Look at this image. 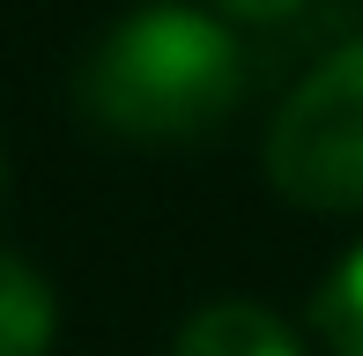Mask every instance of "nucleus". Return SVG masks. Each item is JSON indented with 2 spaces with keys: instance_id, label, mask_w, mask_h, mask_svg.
Here are the masks:
<instances>
[{
  "instance_id": "obj_3",
  "label": "nucleus",
  "mask_w": 363,
  "mask_h": 356,
  "mask_svg": "<svg viewBox=\"0 0 363 356\" xmlns=\"http://www.w3.org/2000/svg\"><path fill=\"white\" fill-rule=\"evenodd\" d=\"M171 356H304L296 334L267 304H245V297H223V304H201V312L178 327Z\"/></svg>"
},
{
  "instance_id": "obj_5",
  "label": "nucleus",
  "mask_w": 363,
  "mask_h": 356,
  "mask_svg": "<svg viewBox=\"0 0 363 356\" xmlns=\"http://www.w3.org/2000/svg\"><path fill=\"white\" fill-rule=\"evenodd\" d=\"M311 312H319V334L334 342V356H363V245L326 274Z\"/></svg>"
},
{
  "instance_id": "obj_2",
  "label": "nucleus",
  "mask_w": 363,
  "mask_h": 356,
  "mask_svg": "<svg viewBox=\"0 0 363 356\" xmlns=\"http://www.w3.org/2000/svg\"><path fill=\"white\" fill-rule=\"evenodd\" d=\"M267 178L296 208H363V38L289 89L267 126Z\"/></svg>"
},
{
  "instance_id": "obj_1",
  "label": "nucleus",
  "mask_w": 363,
  "mask_h": 356,
  "mask_svg": "<svg viewBox=\"0 0 363 356\" xmlns=\"http://www.w3.org/2000/svg\"><path fill=\"white\" fill-rule=\"evenodd\" d=\"M82 111L134 141H178L216 126L245 89V60L223 15L186 0H148L119 15L82 60Z\"/></svg>"
},
{
  "instance_id": "obj_4",
  "label": "nucleus",
  "mask_w": 363,
  "mask_h": 356,
  "mask_svg": "<svg viewBox=\"0 0 363 356\" xmlns=\"http://www.w3.org/2000/svg\"><path fill=\"white\" fill-rule=\"evenodd\" d=\"M52 319H60V304L45 289V274L23 252H0V356H45Z\"/></svg>"
},
{
  "instance_id": "obj_6",
  "label": "nucleus",
  "mask_w": 363,
  "mask_h": 356,
  "mask_svg": "<svg viewBox=\"0 0 363 356\" xmlns=\"http://www.w3.org/2000/svg\"><path fill=\"white\" fill-rule=\"evenodd\" d=\"M223 15H245V23H274V15H289V8H304V0H216Z\"/></svg>"
}]
</instances>
